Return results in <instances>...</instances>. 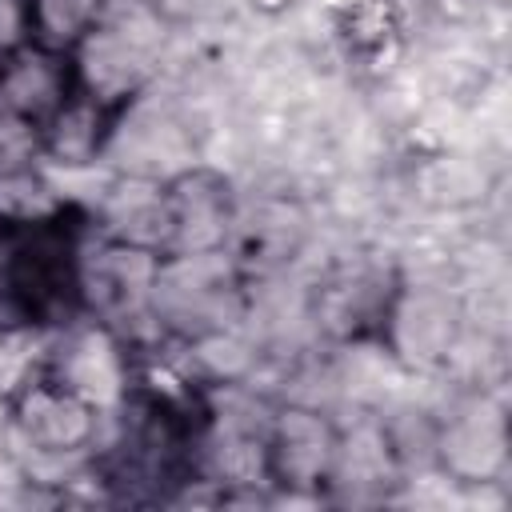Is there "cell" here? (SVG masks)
Segmentation results:
<instances>
[{"label":"cell","instance_id":"cell-5","mask_svg":"<svg viewBox=\"0 0 512 512\" xmlns=\"http://www.w3.org/2000/svg\"><path fill=\"white\" fill-rule=\"evenodd\" d=\"M256 8H264V12H280V8H288L292 0H252Z\"/></svg>","mask_w":512,"mask_h":512},{"label":"cell","instance_id":"cell-2","mask_svg":"<svg viewBox=\"0 0 512 512\" xmlns=\"http://www.w3.org/2000/svg\"><path fill=\"white\" fill-rule=\"evenodd\" d=\"M16 428L44 456H68L96 436V400L72 388L60 372L32 376L16 396Z\"/></svg>","mask_w":512,"mask_h":512},{"label":"cell","instance_id":"cell-3","mask_svg":"<svg viewBox=\"0 0 512 512\" xmlns=\"http://www.w3.org/2000/svg\"><path fill=\"white\" fill-rule=\"evenodd\" d=\"M336 428L308 408H284L264 436V476L288 488L328 484L336 460Z\"/></svg>","mask_w":512,"mask_h":512},{"label":"cell","instance_id":"cell-1","mask_svg":"<svg viewBox=\"0 0 512 512\" xmlns=\"http://www.w3.org/2000/svg\"><path fill=\"white\" fill-rule=\"evenodd\" d=\"M84 224L72 208L0 216V312L12 328L68 324L84 308Z\"/></svg>","mask_w":512,"mask_h":512},{"label":"cell","instance_id":"cell-4","mask_svg":"<svg viewBox=\"0 0 512 512\" xmlns=\"http://www.w3.org/2000/svg\"><path fill=\"white\" fill-rule=\"evenodd\" d=\"M108 0H20V24L28 40L52 52H68L100 24Z\"/></svg>","mask_w":512,"mask_h":512}]
</instances>
